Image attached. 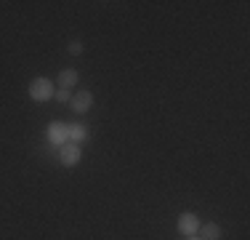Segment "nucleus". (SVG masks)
<instances>
[{
	"instance_id": "nucleus-10",
	"label": "nucleus",
	"mask_w": 250,
	"mask_h": 240,
	"mask_svg": "<svg viewBox=\"0 0 250 240\" xmlns=\"http://www.w3.org/2000/svg\"><path fill=\"white\" fill-rule=\"evenodd\" d=\"M67 51L72 53V56H80V53H83V43H80V40H72V43L67 46Z\"/></svg>"
},
{
	"instance_id": "nucleus-6",
	"label": "nucleus",
	"mask_w": 250,
	"mask_h": 240,
	"mask_svg": "<svg viewBox=\"0 0 250 240\" xmlns=\"http://www.w3.org/2000/svg\"><path fill=\"white\" fill-rule=\"evenodd\" d=\"M85 139H88V128H85V125H80V123H67V142L80 144V142H85Z\"/></svg>"
},
{
	"instance_id": "nucleus-5",
	"label": "nucleus",
	"mask_w": 250,
	"mask_h": 240,
	"mask_svg": "<svg viewBox=\"0 0 250 240\" xmlns=\"http://www.w3.org/2000/svg\"><path fill=\"white\" fill-rule=\"evenodd\" d=\"M48 142L51 144H67V123H62V120H53L48 125Z\"/></svg>"
},
{
	"instance_id": "nucleus-1",
	"label": "nucleus",
	"mask_w": 250,
	"mask_h": 240,
	"mask_svg": "<svg viewBox=\"0 0 250 240\" xmlns=\"http://www.w3.org/2000/svg\"><path fill=\"white\" fill-rule=\"evenodd\" d=\"M29 99L32 101H48L53 99V83L48 77H35L29 83Z\"/></svg>"
},
{
	"instance_id": "nucleus-2",
	"label": "nucleus",
	"mask_w": 250,
	"mask_h": 240,
	"mask_svg": "<svg viewBox=\"0 0 250 240\" xmlns=\"http://www.w3.org/2000/svg\"><path fill=\"white\" fill-rule=\"evenodd\" d=\"M80 158H83L80 144H72V142L62 144V149H59V160H62L64 168H75L77 163H80Z\"/></svg>"
},
{
	"instance_id": "nucleus-11",
	"label": "nucleus",
	"mask_w": 250,
	"mask_h": 240,
	"mask_svg": "<svg viewBox=\"0 0 250 240\" xmlns=\"http://www.w3.org/2000/svg\"><path fill=\"white\" fill-rule=\"evenodd\" d=\"M189 240H194V238H189Z\"/></svg>"
},
{
	"instance_id": "nucleus-3",
	"label": "nucleus",
	"mask_w": 250,
	"mask_h": 240,
	"mask_svg": "<svg viewBox=\"0 0 250 240\" xmlns=\"http://www.w3.org/2000/svg\"><path fill=\"white\" fill-rule=\"evenodd\" d=\"M178 232L181 235H187V238H194L200 232V219H197V214H192V211H187V214H181L178 216Z\"/></svg>"
},
{
	"instance_id": "nucleus-7",
	"label": "nucleus",
	"mask_w": 250,
	"mask_h": 240,
	"mask_svg": "<svg viewBox=\"0 0 250 240\" xmlns=\"http://www.w3.org/2000/svg\"><path fill=\"white\" fill-rule=\"evenodd\" d=\"M77 80H80V75H77V70H72V67H64L59 72V86L62 88H75Z\"/></svg>"
},
{
	"instance_id": "nucleus-9",
	"label": "nucleus",
	"mask_w": 250,
	"mask_h": 240,
	"mask_svg": "<svg viewBox=\"0 0 250 240\" xmlns=\"http://www.w3.org/2000/svg\"><path fill=\"white\" fill-rule=\"evenodd\" d=\"M53 99L62 101V104H64V101L72 99V94H69V88H59V91H53Z\"/></svg>"
},
{
	"instance_id": "nucleus-4",
	"label": "nucleus",
	"mask_w": 250,
	"mask_h": 240,
	"mask_svg": "<svg viewBox=\"0 0 250 240\" xmlns=\"http://www.w3.org/2000/svg\"><path fill=\"white\" fill-rule=\"evenodd\" d=\"M69 107H72L75 115H85V112L93 107V94L91 91H77L72 99H69Z\"/></svg>"
},
{
	"instance_id": "nucleus-8",
	"label": "nucleus",
	"mask_w": 250,
	"mask_h": 240,
	"mask_svg": "<svg viewBox=\"0 0 250 240\" xmlns=\"http://www.w3.org/2000/svg\"><path fill=\"white\" fill-rule=\"evenodd\" d=\"M200 240H221V227H218L216 221L200 224Z\"/></svg>"
}]
</instances>
